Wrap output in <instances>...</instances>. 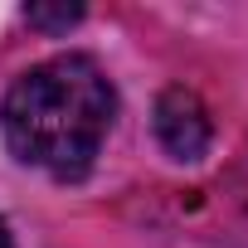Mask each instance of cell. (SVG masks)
<instances>
[{"mask_svg": "<svg viewBox=\"0 0 248 248\" xmlns=\"http://www.w3.org/2000/svg\"><path fill=\"white\" fill-rule=\"evenodd\" d=\"M117 112V93L107 73L88 54H59L30 73H20L0 102V132L5 146L59 180H78Z\"/></svg>", "mask_w": 248, "mask_h": 248, "instance_id": "obj_1", "label": "cell"}, {"mask_svg": "<svg viewBox=\"0 0 248 248\" xmlns=\"http://www.w3.org/2000/svg\"><path fill=\"white\" fill-rule=\"evenodd\" d=\"M0 248H15V243H10V229H5V219H0Z\"/></svg>", "mask_w": 248, "mask_h": 248, "instance_id": "obj_4", "label": "cell"}, {"mask_svg": "<svg viewBox=\"0 0 248 248\" xmlns=\"http://www.w3.org/2000/svg\"><path fill=\"white\" fill-rule=\"evenodd\" d=\"M25 20L39 25V30H68V25L83 20V10H78V5H30Z\"/></svg>", "mask_w": 248, "mask_h": 248, "instance_id": "obj_3", "label": "cell"}, {"mask_svg": "<svg viewBox=\"0 0 248 248\" xmlns=\"http://www.w3.org/2000/svg\"><path fill=\"white\" fill-rule=\"evenodd\" d=\"M156 137L175 161H200L214 141V122L190 88H166L156 97Z\"/></svg>", "mask_w": 248, "mask_h": 248, "instance_id": "obj_2", "label": "cell"}]
</instances>
